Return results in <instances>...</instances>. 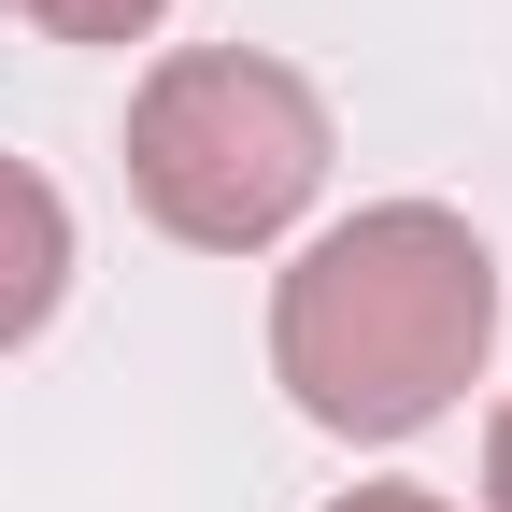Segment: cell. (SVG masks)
<instances>
[{"mask_svg": "<svg viewBox=\"0 0 512 512\" xmlns=\"http://www.w3.org/2000/svg\"><path fill=\"white\" fill-rule=\"evenodd\" d=\"M498 356V242L456 200H356L271 271V384L328 441H413Z\"/></svg>", "mask_w": 512, "mask_h": 512, "instance_id": "1", "label": "cell"}, {"mask_svg": "<svg viewBox=\"0 0 512 512\" xmlns=\"http://www.w3.org/2000/svg\"><path fill=\"white\" fill-rule=\"evenodd\" d=\"M128 200L185 256H271L328 200V100L271 43H171L128 86Z\"/></svg>", "mask_w": 512, "mask_h": 512, "instance_id": "2", "label": "cell"}, {"mask_svg": "<svg viewBox=\"0 0 512 512\" xmlns=\"http://www.w3.org/2000/svg\"><path fill=\"white\" fill-rule=\"evenodd\" d=\"M57 299H72V200H57L29 157H0V356L43 342Z\"/></svg>", "mask_w": 512, "mask_h": 512, "instance_id": "3", "label": "cell"}, {"mask_svg": "<svg viewBox=\"0 0 512 512\" xmlns=\"http://www.w3.org/2000/svg\"><path fill=\"white\" fill-rule=\"evenodd\" d=\"M15 15H29L43 43H143L171 0H15Z\"/></svg>", "mask_w": 512, "mask_h": 512, "instance_id": "4", "label": "cell"}, {"mask_svg": "<svg viewBox=\"0 0 512 512\" xmlns=\"http://www.w3.org/2000/svg\"><path fill=\"white\" fill-rule=\"evenodd\" d=\"M328 512H456V498H427V484H356V498H328Z\"/></svg>", "mask_w": 512, "mask_h": 512, "instance_id": "5", "label": "cell"}, {"mask_svg": "<svg viewBox=\"0 0 512 512\" xmlns=\"http://www.w3.org/2000/svg\"><path fill=\"white\" fill-rule=\"evenodd\" d=\"M484 512H512V399H498V427H484Z\"/></svg>", "mask_w": 512, "mask_h": 512, "instance_id": "6", "label": "cell"}]
</instances>
